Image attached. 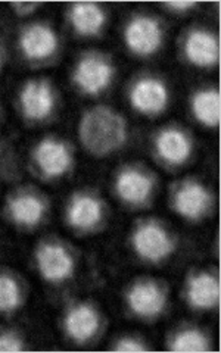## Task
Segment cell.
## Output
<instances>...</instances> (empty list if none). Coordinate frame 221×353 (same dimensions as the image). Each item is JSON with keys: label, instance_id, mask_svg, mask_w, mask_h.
<instances>
[{"label": "cell", "instance_id": "cell-1", "mask_svg": "<svg viewBox=\"0 0 221 353\" xmlns=\"http://www.w3.org/2000/svg\"><path fill=\"white\" fill-rule=\"evenodd\" d=\"M79 134L88 152L104 157L126 141V123L114 110L97 106L87 110L81 118Z\"/></svg>", "mask_w": 221, "mask_h": 353}, {"label": "cell", "instance_id": "cell-2", "mask_svg": "<svg viewBox=\"0 0 221 353\" xmlns=\"http://www.w3.org/2000/svg\"><path fill=\"white\" fill-rule=\"evenodd\" d=\"M114 68L102 57H86L77 65L74 80L83 92L88 94H97L113 80Z\"/></svg>", "mask_w": 221, "mask_h": 353}, {"label": "cell", "instance_id": "cell-3", "mask_svg": "<svg viewBox=\"0 0 221 353\" xmlns=\"http://www.w3.org/2000/svg\"><path fill=\"white\" fill-rule=\"evenodd\" d=\"M124 36L130 50L142 54V57H148V54L157 52L162 41V32L158 22L146 17L133 19L127 26Z\"/></svg>", "mask_w": 221, "mask_h": 353}, {"label": "cell", "instance_id": "cell-4", "mask_svg": "<svg viewBox=\"0 0 221 353\" xmlns=\"http://www.w3.org/2000/svg\"><path fill=\"white\" fill-rule=\"evenodd\" d=\"M133 245L140 256L149 261H160L169 256L174 249L171 239L157 224L140 225L133 234Z\"/></svg>", "mask_w": 221, "mask_h": 353}, {"label": "cell", "instance_id": "cell-5", "mask_svg": "<svg viewBox=\"0 0 221 353\" xmlns=\"http://www.w3.org/2000/svg\"><path fill=\"white\" fill-rule=\"evenodd\" d=\"M131 103L146 115L160 114L167 106L169 92L165 85L155 79H143L137 81L131 90Z\"/></svg>", "mask_w": 221, "mask_h": 353}, {"label": "cell", "instance_id": "cell-6", "mask_svg": "<svg viewBox=\"0 0 221 353\" xmlns=\"http://www.w3.org/2000/svg\"><path fill=\"white\" fill-rule=\"evenodd\" d=\"M41 275L49 281H61L73 274L74 263L66 250L57 245H44L37 252Z\"/></svg>", "mask_w": 221, "mask_h": 353}, {"label": "cell", "instance_id": "cell-7", "mask_svg": "<svg viewBox=\"0 0 221 353\" xmlns=\"http://www.w3.org/2000/svg\"><path fill=\"white\" fill-rule=\"evenodd\" d=\"M35 157L44 174L57 176L62 175L71 167V152L64 143L46 139L35 150Z\"/></svg>", "mask_w": 221, "mask_h": 353}, {"label": "cell", "instance_id": "cell-8", "mask_svg": "<svg viewBox=\"0 0 221 353\" xmlns=\"http://www.w3.org/2000/svg\"><path fill=\"white\" fill-rule=\"evenodd\" d=\"M21 106L28 118L43 119L53 109V93L46 81H30L21 92Z\"/></svg>", "mask_w": 221, "mask_h": 353}, {"label": "cell", "instance_id": "cell-9", "mask_svg": "<svg viewBox=\"0 0 221 353\" xmlns=\"http://www.w3.org/2000/svg\"><path fill=\"white\" fill-rule=\"evenodd\" d=\"M19 44L28 58L43 59L57 50L58 40L57 34L48 26L36 24L22 31Z\"/></svg>", "mask_w": 221, "mask_h": 353}, {"label": "cell", "instance_id": "cell-10", "mask_svg": "<svg viewBox=\"0 0 221 353\" xmlns=\"http://www.w3.org/2000/svg\"><path fill=\"white\" fill-rule=\"evenodd\" d=\"M127 299L133 311L142 316L158 315L162 312L165 305V296L162 290L151 281H143L133 285Z\"/></svg>", "mask_w": 221, "mask_h": 353}, {"label": "cell", "instance_id": "cell-11", "mask_svg": "<svg viewBox=\"0 0 221 353\" xmlns=\"http://www.w3.org/2000/svg\"><path fill=\"white\" fill-rule=\"evenodd\" d=\"M209 203H211L209 193L202 185H199L196 183H186L182 189L177 192L174 201L177 212L192 219L202 216L206 212Z\"/></svg>", "mask_w": 221, "mask_h": 353}, {"label": "cell", "instance_id": "cell-12", "mask_svg": "<svg viewBox=\"0 0 221 353\" xmlns=\"http://www.w3.org/2000/svg\"><path fill=\"white\" fill-rule=\"evenodd\" d=\"M184 50L189 61L198 66H211L218 61L217 40L206 31H192L186 40Z\"/></svg>", "mask_w": 221, "mask_h": 353}, {"label": "cell", "instance_id": "cell-13", "mask_svg": "<svg viewBox=\"0 0 221 353\" xmlns=\"http://www.w3.org/2000/svg\"><path fill=\"white\" fill-rule=\"evenodd\" d=\"M99 318L90 305H79L73 307L65 318V328L75 341H83L90 339L97 330Z\"/></svg>", "mask_w": 221, "mask_h": 353}, {"label": "cell", "instance_id": "cell-14", "mask_svg": "<svg viewBox=\"0 0 221 353\" xmlns=\"http://www.w3.org/2000/svg\"><path fill=\"white\" fill-rule=\"evenodd\" d=\"M117 192L130 203L145 202L152 190V180L136 170H126L118 175Z\"/></svg>", "mask_w": 221, "mask_h": 353}, {"label": "cell", "instance_id": "cell-15", "mask_svg": "<svg viewBox=\"0 0 221 353\" xmlns=\"http://www.w3.org/2000/svg\"><path fill=\"white\" fill-rule=\"evenodd\" d=\"M101 216V202L87 194H77L68 208V221L77 228H92Z\"/></svg>", "mask_w": 221, "mask_h": 353}, {"label": "cell", "instance_id": "cell-16", "mask_svg": "<svg viewBox=\"0 0 221 353\" xmlns=\"http://www.w3.org/2000/svg\"><path fill=\"white\" fill-rule=\"evenodd\" d=\"M161 157L171 163H182L191 154V141L179 130H164L157 139Z\"/></svg>", "mask_w": 221, "mask_h": 353}, {"label": "cell", "instance_id": "cell-17", "mask_svg": "<svg viewBox=\"0 0 221 353\" xmlns=\"http://www.w3.org/2000/svg\"><path fill=\"white\" fill-rule=\"evenodd\" d=\"M70 18L74 28L81 34H96L101 31L105 14L95 3H75L70 10Z\"/></svg>", "mask_w": 221, "mask_h": 353}, {"label": "cell", "instance_id": "cell-18", "mask_svg": "<svg viewBox=\"0 0 221 353\" xmlns=\"http://www.w3.org/2000/svg\"><path fill=\"white\" fill-rule=\"evenodd\" d=\"M218 283L209 274H201L192 279L189 285V301L193 306L208 309L218 302Z\"/></svg>", "mask_w": 221, "mask_h": 353}, {"label": "cell", "instance_id": "cell-19", "mask_svg": "<svg viewBox=\"0 0 221 353\" xmlns=\"http://www.w3.org/2000/svg\"><path fill=\"white\" fill-rule=\"evenodd\" d=\"M9 212L18 224L32 225L37 224L43 216L44 206L40 199L31 194H22L14 197L9 202Z\"/></svg>", "mask_w": 221, "mask_h": 353}, {"label": "cell", "instance_id": "cell-20", "mask_svg": "<svg viewBox=\"0 0 221 353\" xmlns=\"http://www.w3.org/2000/svg\"><path fill=\"white\" fill-rule=\"evenodd\" d=\"M193 112L202 124L214 127L220 121V96L217 92L204 90L195 94L192 102Z\"/></svg>", "mask_w": 221, "mask_h": 353}, {"label": "cell", "instance_id": "cell-21", "mask_svg": "<svg viewBox=\"0 0 221 353\" xmlns=\"http://www.w3.org/2000/svg\"><path fill=\"white\" fill-rule=\"evenodd\" d=\"M171 349L175 352H204L208 350V341L199 331H183L174 339Z\"/></svg>", "mask_w": 221, "mask_h": 353}, {"label": "cell", "instance_id": "cell-22", "mask_svg": "<svg viewBox=\"0 0 221 353\" xmlns=\"http://www.w3.org/2000/svg\"><path fill=\"white\" fill-rule=\"evenodd\" d=\"M18 305L19 289L17 283L6 275H0V312L14 311Z\"/></svg>", "mask_w": 221, "mask_h": 353}, {"label": "cell", "instance_id": "cell-23", "mask_svg": "<svg viewBox=\"0 0 221 353\" xmlns=\"http://www.w3.org/2000/svg\"><path fill=\"white\" fill-rule=\"evenodd\" d=\"M22 350V343L14 333L0 334V352H18Z\"/></svg>", "mask_w": 221, "mask_h": 353}, {"label": "cell", "instance_id": "cell-24", "mask_svg": "<svg viewBox=\"0 0 221 353\" xmlns=\"http://www.w3.org/2000/svg\"><path fill=\"white\" fill-rule=\"evenodd\" d=\"M115 350H118V352H142V350H145V347H143L136 340L123 339L117 343Z\"/></svg>", "mask_w": 221, "mask_h": 353}, {"label": "cell", "instance_id": "cell-25", "mask_svg": "<svg viewBox=\"0 0 221 353\" xmlns=\"http://www.w3.org/2000/svg\"><path fill=\"white\" fill-rule=\"evenodd\" d=\"M18 15H28L31 12H35V10L40 6L39 3H12L10 5Z\"/></svg>", "mask_w": 221, "mask_h": 353}, {"label": "cell", "instance_id": "cell-26", "mask_svg": "<svg viewBox=\"0 0 221 353\" xmlns=\"http://www.w3.org/2000/svg\"><path fill=\"white\" fill-rule=\"evenodd\" d=\"M164 6L171 9L173 12H186V10L195 8L196 3H193V2H171V3H165Z\"/></svg>", "mask_w": 221, "mask_h": 353}]
</instances>
